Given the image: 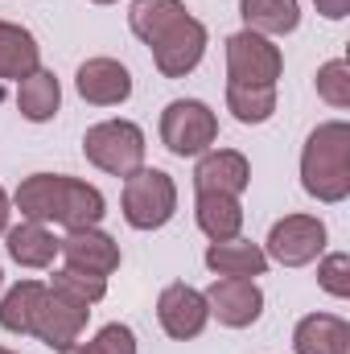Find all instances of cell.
Instances as JSON below:
<instances>
[{"mask_svg": "<svg viewBox=\"0 0 350 354\" xmlns=\"http://www.w3.org/2000/svg\"><path fill=\"white\" fill-rule=\"evenodd\" d=\"M17 210L29 223H62L66 231L79 227H99L107 214L103 194L79 181V177H62V174H33L17 185Z\"/></svg>", "mask_w": 350, "mask_h": 354, "instance_id": "1", "label": "cell"}, {"mask_svg": "<svg viewBox=\"0 0 350 354\" xmlns=\"http://www.w3.org/2000/svg\"><path fill=\"white\" fill-rule=\"evenodd\" d=\"M301 185L317 202H342L350 194V124H317L301 149Z\"/></svg>", "mask_w": 350, "mask_h": 354, "instance_id": "2", "label": "cell"}, {"mask_svg": "<svg viewBox=\"0 0 350 354\" xmlns=\"http://www.w3.org/2000/svg\"><path fill=\"white\" fill-rule=\"evenodd\" d=\"M83 157L111 177H132L136 169H145V132L132 120H103L87 128Z\"/></svg>", "mask_w": 350, "mask_h": 354, "instance_id": "3", "label": "cell"}, {"mask_svg": "<svg viewBox=\"0 0 350 354\" xmlns=\"http://www.w3.org/2000/svg\"><path fill=\"white\" fill-rule=\"evenodd\" d=\"M124 218L136 231H157L174 218L177 210V185L165 169H136L132 177H124Z\"/></svg>", "mask_w": 350, "mask_h": 354, "instance_id": "4", "label": "cell"}, {"mask_svg": "<svg viewBox=\"0 0 350 354\" xmlns=\"http://www.w3.org/2000/svg\"><path fill=\"white\" fill-rule=\"evenodd\" d=\"M219 140V115L202 99H174L161 111V145L174 157H202Z\"/></svg>", "mask_w": 350, "mask_h": 354, "instance_id": "5", "label": "cell"}, {"mask_svg": "<svg viewBox=\"0 0 350 354\" xmlns=\"http://www.w3.org/2000/svg\"><path fill=\"white\" fill-rule=\"evenodd\" d=\"M284 71L280 46H272L264 33L239 29L227 37V83H248V87H276Z\"/></svg>", "mask_w": 350, "mask_h": 354, "instance_id": "6", "label": "cell"}, {"mask_svg": "<svg viewBox=\"0 0 350 354\" xmlns=\"http://www.w3.org/2000/svg\"><path fill=\"white\" fill-rule=\"evenodd\" d=\"M326 252V223L317 214H284L268 231L264 256L284 268H305Z\"/></svg>", "mask_w": 350, "mask_h": 354, "instance_id": "7", "label": "cell"}, {"mask_svg": "<svg viewBox=\"0 0 350 354\" xmlns=\"http://www.w3.org/2000/svg\"><path fill=\"white\" fill-rule=\"evenodd\" d=\"M87 317H91V305H83V301H75V297H66V292H58V288L46 284V297L37 305V317H33V330L29 334L37 342H46L50 351L62 354L66 346L79 342Z\"/></svg>", "mask_w": 350, "mask_h": 354, "instance_id": "8", "label": "cell"}, {"mask_svg": "<svg viewBox=\"0 0 350 354\" xmlns=\"http://www.w3.org/2000/svg\"><path fill=\"white\" fill-rule=\"evenodd\" d=\"M149 50H153V62H157V71L165 79H185L206 54V25L185 12L174 29H165Z\"/></svg>", "mask_w": 350, "mask_h": 354, "instance_id": "9", "label": "cell"}, {"mask_svg": "<svg viewBox=\"0 0 350 354\" xmlns=\"http://www.w3.org/2000/svg\"><path fill=\"white\" fill-rule=\"evenodd\" d=\"M202 297L210 305V317H219L227 330H248V326L260 322V313H264V292H260L256 280L219 276Z\"/></svg>", "mask_w": 350, "mask_h": 354, "instance_id": "10", "label": "cell"}, {"mask_svg": "<svg viewBox=\"0 0 350 354\" xmlns=\"http://www.w3.org/2000/svg\"><path fill=\"white\" fill-rule=\"evenodd\" d=\"M157 317H161V330L177 338V342H185V338H198L202 330H206V322H210V305H206V297L198 292V288H190V284H169V288H161V297H157Z\"/></svg>", "mask_w": 350, "mask_h": 354, "instance_id": "11", "label": "cell"}, {"mask_svg": "<svg viewBox=\"0 0 350 354\" xmlns=\"http://www.w3.org/2000/svg\"><path fill=\"white\" fill-rule=\"evenodd\" d=\"M252 185V165L235 149H206L194 165V189L198 194H231L239 198Z\"/></svg>", "mask_w": 350, "mask_h": 354, "instance_id": "12", "label": "cell"}, {"mask_svg": "<svg viewBox=\"0 0 350 354\" xmlns=\"http://www.w3.org/2000/svg\"><path fill=\"white\" fill-rule=\"evenodd\" d=\"M58 256L66 260V268L111 276L120 268V243L111 235H103L99 227H79V231H66V239L58 243Z\"/></svg>", "mask_w": 350, "mask_h": 354, "instance_id": "13", "label": "cell"}, {"mask_svg": "<svg viewBox=\"0 0 350 354\" xmlns=\"http://www.w3.org/2000/svg\"><path fill=\"white\" fill-rule=\"evenodd\" d=\"M75 87L95 107H116L132 95V75L116 58H87L75 75Z\"/></svg>", "mask_w": 350, "mask_h": 354, "instance_id": "14", "label": "cell"}, {"mask_svg": "<svg viewBox=\"0 0 350 354\" xmlns=\"http://www.w3.org/2000/svg\"><path fill=\"white\" fill-rule=\"evenodd\" d=\"M297 354H350V326L334 313H309L293 330Z\"/></svg>", "mask_w": 350, "mask_h": 354, "instance_id": "15", "label": "cell"}, {"mask_svg": "<svg viewBox=\"0 0 350 354\" xmlns=\"http://www.w3.org/2000/svg\"><path fill=\"white\" fill-rule=\"evenodd\" d=\"M206 268L214 276H235V280H256L268 272V256H264L260 243H248V239H223V243H210L206 248Z\"/></svg>", "mask_w": 350, "mask_h": 354, "instance_id": "16", "label": "cell"}, {"mask_svg": "<svg viewBox=\"0 0 350 354\" xmlns=\"http://www.w3.org/2000/svg\"><path fill=\"white\" fill-rule=\"evenodd\" d=\"M42 66V46L29 29L12 25V21H0V79L8 83H21L29 79L33 71Z\"/></svg>", "mask_w": 350, "mask_h": 354, "instance_id": "17", "label": "cell"}, {"mask_svg": "<svg viewBox=\"0 0 350 354\" xmlns=\"http://www.w3.org/2000/svg\"><path fill=\"white\" fill-rule=\"evenodd\" d=\"M194 218H198V227H202V235H206L210 243H223V239H239L243 206H239V198H231V194H198Z\"/></svg>", "mask_w": 350, "mask_h": 354, "instance_id": "18", "label": "cell"}, {"mask_svg": "<svg viewBox=\"0 0 350 354\" xmlns=\"http://www.w3.org/2000/svg\"><path fill=\"white\" fill-rule=\"evenodd\" d=\"M58 243L62 239H54L46 231V223H29V218L21 227L4 231V248H8V256L21 268H50L54 256H58Z\"/></svg>", "mask_w": 350, "mask_h": 354, "instance_id": "19", "label": "cell"}, {"mask_svg": "<svg viewBox=\"0 0 350 354\" xmlns=\"http://www.w3.org/2000/svg\"><path fill=\"white\" fill-rule=\"evenodd\" d=\"M17 107H21V115H25L29 124L54 120L58 107H62V87H58L54 71H42V66H37L29 79H21V83H17Z\"/></svg>", "mask_w": 350, "mask_h": 354, "instance_id": "20", "label": "cell"}, {"mask_svg": "<svg viewBox=\"0 0 350 354\" xmlns=\"http://www.w3.org/2000/svg\"><path fill=\"white\" fill-rule=\"evenodd\" d=\"M239 17L248 21L252 33L284 37L301 25V4L297 0H239Z\"/></svg>", "mask_w": 350, "mask_h": 354, "instance_id": "21", "label": "cell"}, {"mask_svg": "<svg viewBox=\"0 0 350 354\" xmlns=\"http://www.w3.org/2000/svg\"><path fill=\"white\" fill-rule=\"evenodd\" d=\"M42 297H46V284H42V280H21V284H12V288L4 292V301H0V330H8V334H29Z\"/></svg>", "mask_w": 350, "mask_h": 354, "instance_id": "22", "label": "cell"}, {"mask_svg": "<svg viewBox=\"0 0 350 354\" xmlns=\"http://www.w3.org/2000/svg\"><path fill=\"white\" fill-rule=\"evenodd\" d=\"M181 17H185L181 0H132V8H128V25H132V33L145 46H153L165 29H174Z\"/></svg>", "mask_w": 350, "mask_h": 354, "instance_id": "23", "label": "cell"}, {"mask_svg": "<svg viewBox=\"0 0 350 354\" xmlns=\"http://www.w3.org/2000/svg\"><path fill=\"white\" fill-rule=\"evenodd\" d=\"M227 107L239 124H264L276 111V87H248V83H227Z\"/></svg>", "mask_w": 350, "mask_h": 354, "instance_id": "24", "label": "cell"}, {"mask_svg": "<svg viewBox=\"0 0 350 354\" xmlns=\"http://www.w3.org/2000/svg\"><path fill=\"white\" fill-rule=\"evenodd\" d=\"M50 288L83 301V305H99L107 297V276H95V272H79V268H58L50 276Z\"/></svg>", "mask_w": 350, "mask_h": 354, "instance_id": "25", "label": "cell"}, {"mask_svg": "<svg viewBox=\"0 0 350 354\" xmlns=\"http://www.w3.org/2000/svg\"><path fill=\"white\" fill-rule=\"evenodd\" d=\"M317 95L330 103V107H350V66L342 58H334V62H326L322 71H317Z\"/></svg>", "mask_w": 350, "mask_h": 354, "instance_id": "26", "label": "cell"}, {"mask_svg": "<svg viewBox=\"0 0 350 354\" xmlns=\"http://www.w3.org/2000/svg\"><path fill=\"white\" fill-rule=\"evenodd\" d=\"M317 284L330 292V297H350V256L347 252H334V256H326L322 268H317Z\"/></svg>", "mask_w": 350, "mask_h": 354, "instance_id": "27", "label": "cell"}, {"mask_svg": "<svg viewBox=\"0 0 350 354\" xmlns=\"http://www.w3.org/2000/svg\"><path fill=\"white\" fill-rule=\"evenodd\" d=\"M91 342H95V351H99V354H136V334H132L124 322L103 326Z\"/></svg>", "mask_w": 350, "mask_h": 354, "instance_id": "28", "label": "cell"}, {"mask_svg": "<svg viewBox=\"0 0 350 354\" xmlns=\"http://www.w3.org/2000/svg\"><path fill=\"white\" fill-rule=\"evenodd\" d=\"M317 4V12L326 17V21H342V17H350V0H313Z\"/></svg>", "mask_w": 350, "mask_h": 354, "instance_id": "29", "label": "cell"}, {"mask_svg": "<svg viewBox=\"0 0 350 354\" xmlns=\"http://www.w3.org/2000/svg\"><path fill=\"white\" fill-rule=\"evenodd\" d=\"M8 214H12V210H8V194L0 189V235L8 231Z\"/></svg>", "mask_w": 350, "mask_h": 354, "instance_id": "30", "label": "cell"}, {"mask_svg": "<svg viewBox=\"0 0 350 354\" xmlns=\"http://www.w3.org/2000/svg\"><path fill=\"white\" fill-rule=\"evenodd\" d=\"M62 354H99V351H95V342H75V346H66Z\"/></svg>", "mask_w": 350, "mask_h": 354, "instance_id": "31", "label": "cell"}, {"mask_svg": "<svg viewBox=\"0 0 350 354\" xmlns=\"http://www.w3.org/2000/svg\"><path fill=\"white\" fill-rule=\"evenodd\" d=\"M91 4H116V0H91Z\"/></svg>", "mask_w": 350, "mask_h": 354, "instance_id": "32", "label": "cell"}, {"mask_svg": "<svg viewBox=\"0 0 350 354\" xmlns=\"http://www.w3.org/2000/svg\"><path fill=\"white\" fill-rule=\"evenodd\" d=\"M0 354H12V351H4V346H0Z\"/></svg>", "mask_w": 350, "mask_h": 354, "instance_id": "33", "label": "cell"}, {"mask_svg": "<svg viewBox=\"0 0 350 354\" xmlns=\"http://www.w3.org/2000/svg\"><path fill=\"white\" fill-rule=\"evenodd\" d=\"M0 284H4V272H0Z\"/></svg>", "mask_w": 350, "mask_h": 354, "instance_id": "34", "label": "cell"}]
</instances>
